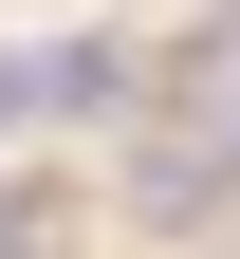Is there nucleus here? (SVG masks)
I'll list each match as a JSON object with an SVG mask.
<instances>
[{
	"label": "nucleus",
	"mask_w": 240,
	"mask_h": 259,
	"mask_svg": "<svg viewBox=\"0 0 240 259\" xmlns=\"http://www.w3.org/2000/svg\"><path fill=\"white\" fill-rule=\"evenodd\" d=\"M0 259H37V185H0Z\"/></svg>",
	"instance_id": "obj_2"
},
{
	"label": "nucleus",
	"mask_w": 240,
	"mask_h": 259,
	"mask_svg": "<svg viewBox=\"0 0 240 259\" xmlns=\"http://www.w3.org/2000/svg\"><path fill=\"white\" fill-rule=\"evenodd\" d=\"M129 204L185 241V222H222V204H240V148H222L203 111H185V130H148V148H129Z\"/></svg>",
	"instance_id": "obj_1"
}]
</instances>
